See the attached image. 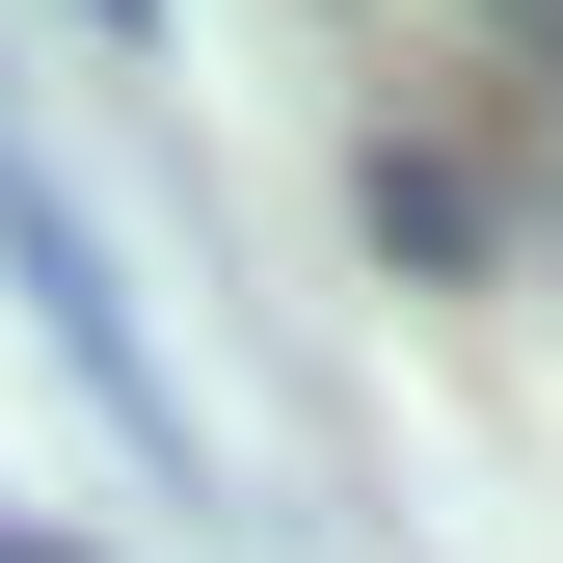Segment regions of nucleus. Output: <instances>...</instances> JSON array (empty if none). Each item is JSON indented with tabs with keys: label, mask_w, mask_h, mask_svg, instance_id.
I'll return each mask as SVG.
<instances>
[{
	"label": "nucleus",
	"mask_w": 563,
	"mask_h": 563,
	"mask_svg": "<svg viewBox=\"0 0 563 563\" xmlns=\"http://www.w3.org/2000/svg\"><path fill=\"white\" fill-rule=\"evenodd\" d=\"M0 268H27V322H54V376H81L108 430H134V456L188 483V402H162V349H134V296H108V216H81V188L27 162V108H0Z\"/></svg>",
	"instance_id": "nucleus-1"
},
{
	"label": "nucleus",
	"mask_w": 563,
	"mask_h": 563,
	"mask_svg": "<svg viewBox=\"0 0 563 563\" xmlns=\"http://www.w3.org/2000/svg\"><path fill=\"white\" fill-rule=\"evenodd\" d=\"M0 563H54V537H0Z\"/></svg>",
	"instance_id": "nucleus-2"
}]
</instances>
